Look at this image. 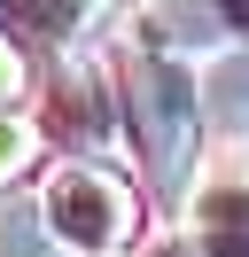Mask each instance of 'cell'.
I'll list each match as a JSON object with an SVG mask.
<instances>
[{
    "label": "cell",
    "instance_id": "obj_1",
    "mask_svg": "<svg viewBox=\"0 0 249 257\" xmlns=\"http://www.w3.org/2000/svg\"><path fill=\"white\" fill-rule=\"evenodd\" d=\"M125 109H133V141L148 156V172L164 187H187L195 141H202V86L187 70V55L156 47V39H133V55H125Z\"/></svg>",
    "mask_w": 249,
    "mask_h": 257
},
{
    "label": "cell",
    "instance_id": "obj_2",
    "mask_svg": "<svg viewBox=\"0 0 249 257\" xmlns=\"http://www.w3.org/2000/svg\"><path fill=\"white\" fill-rule=\"evenodd\" d=\"M39 226L62 257H117L140 226V203L109 164H55L39 187Z\"/></svg>",
    "mask_w": 249,
    "mask_h": 257
},
{
    "label": "cell",
    "instance_id": "obj_3",
    "mask_svg": "<svg viewBox=\"0 0 249 257\" xmlns=\"http://www.w3.org/2000/svg\"><path fill=\"white\" fill-rule=\"evenodd\" d=\"M31 164H39V125H31V117H16V109H0V187H8V179H24Z\"/></svg>",
    "mask_w": 249,
    "mask_h": 257
},
{
    "label": "cell",
    "instance_id": "obj_4",
    "mask_svg": "<svg viewBox=\"0 0 249 257\" xmlns=\"http://www.w3.org/2000/svg\"><path fill=\"white\" fill-rule=\"evenodd\" d=\"M195 226H241L249 234V179H218L195 195Z\"/></svg>",
    "mask_w": 249,
    "mask_h": 257
},
{
    "label": "cell",
    "instance_id": "obj_5",
    "mask_svg": "<svg viewBox=\"0 0 249 257\" xmlns=\"http://www.w3.org/2000/svg\"><path fill=\"white\" fill-rule=\"evenodd\" d=\"M16 8H24L31 24H47V32H62V39H70L78 24L93 16V0H16Z\"/></svg>",
    "mask_w": 249,
    "mask_h": 257
},
{
    "label": "cell",
    "instance_id": "obj_6",
    "mask_svg": "<svg viewBox=\"0 0 249 257\" xmlns=\"http://www.w3.org/2000/svg\"><path fill=\"white\" fill-rule=\"evenodd\" d=\"M24 94H31V63L8 47V39H0V109H16Z\"/></svg>",
    "mask_w": 249,
    "mask_h": 257
}]
</instances>
